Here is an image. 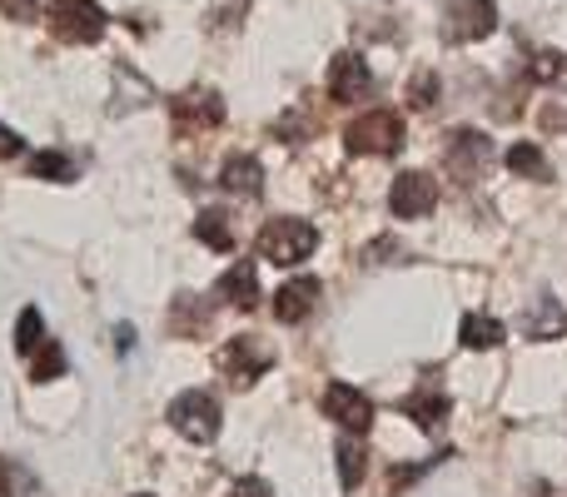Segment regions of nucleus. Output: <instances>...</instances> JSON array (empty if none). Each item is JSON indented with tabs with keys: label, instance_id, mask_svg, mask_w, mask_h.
I'll list each match as a JSON object with an SVG mask.
<instances>
[{
	"label": "nucleus",
	"instance_id": "obj_18",
	"mask_svg": "<svg viewBox=\"0 0 567 497\" xmlns=\"http://www.w3.org/2000/svg\"><path fill=\"white\" fill-rule=\"evenodd\" d=\"M65 349H60L55 339H45L35 353H30V383H55V379H65Z\"/></svg>",
	"mask_w": 567,
	"mask_h": 497
},
{
	"label": "nucleus",
	"instance_id": "obj_29",
	"mask_svg": "<svg viewBox=\"0 0 567 497\" xmlns=\"http://www.w3.org/2000/svg\"><path fill=\"white\" fill-rule=\"evenodd\" d=\"M235 497H269V483H259V478H249V483H239Z\"/></svg>",
	"mask_w": 567,
	"mask_h": 497
},
{
	"label": "nucleus",
	"instance_id": "obj_19",
	"mask_svg": "<svg viewBox=\"0 0 567 497\" xmlns=\"http://www.w3.org/2000/svg\"><path fill=\"white\" fill-rule=\"evenodd\" d=\"M508 169L513 175H523V179H538V185H548L553 179V165H548V155H543L538 145H513L508 149Z\"/></svg>",
	"mask_w": 567,
	"mask_h": 497
},
{
	"label": "nucleus",
	"instance_id": "obj_12",
	"mask_svg": "<svg viewBox=\"0 0 567 497\" xmlns=\"http://www.w3.org/2000/svg\"><path fill=\"white\" fill-rule=\"evenodd\" d=\"M319 293H323V283L313 279V273H303V279H289L275 293V319L279 323H303L313 309H319Z\"/></svg>",
	"mask_w": 567,
	"mask_h": 497
},
{
	"label": "nucleus",
	"instance_id": "obj_21",
	"mask_svg": "<svg viewBox=\"0 0 567 497\" xmlns=\"http://www.w3.org/2000/svg\"><path fill=\"white\" fill-rule=\"evenodd\" d=\"M30 179H50V185H60V179H75V159L60 155V149H40V155L30 159Z\"/></svg>",
	"mask_w": 567,
	"mask_h": 497
},
{
	"label": "nucleus",
	"instance_id": "obj_5",
	"mask_svg": "<svg viewBox=\"0 0 567 497\" xmlns=\"http://www.w3.org/2000/svg\"><path fill=\"white\" fill-rule=\"evenodd\" d=\"M169 428H175L179 438H189V443H215L219 438V403H215V393H205V389L179 393V398L169 403Z\"/></svg>",
	"mask_w": 567,
	"mask_h": 497
},
{
	"label": "nucleus",
	"instance_id": "obj_20",
	"mask_svg": "<svg viewBox=\"0 0 567 497\" xmlns=\"http://www.w3.org/2000/svg\"><path fill=\"white\" fill-rule=\"evenodd\" d=\"M458 339H463V349H498V343H503V323L488 319V313H468V319H463V329H458Z\"/></svg>",
	"mask_w": 567,
	"mask_h": 497
},
{
	"label": "nucleus",
	"instance_id": "obj_23",
	"mask_svg": "<svg viewBox=\"0 0 567 497\" xmlns=\"http://www.w3.org/2000/svg\"><path fill=\"white\" fill-rule=\"evenodd\" d=\"M40 343H45V319H40V309H20L16 319V353H35Z\"/></svg>",
	"mask_w": 567,
	"mask_h": 497
},
{
	"label": "nucleus",
	"instance_id": "obj_27",
	"mask_svg": "<svg viewBox=\"0 0 567 497\" xmlns=\"http://www.w3.org/2000/svg\"><path fill=\"white\" fill-rule=\"evenodd\" d=\"M40 6H45V0H0V15L6 20H35Z\"/></svg>",
	"mask_w": 567,
	"mask_h": 497
},
{
	"label": "nucleus",
	"instance_id": "obj_13",
	"mask_svg": "<svg viewBox=\"0 0 567 497\" xmlns=\"http://www.w3.org/2000/svg\"><path fill=\"white\" fill-rule=\"evenodd\" d=\"M399 408L409 413V418L419 423L423 433H439V428H443V418H449V408H453V403H449V393H439V389H433V383H419V393H409V398H403Z\"/></svg>",
	"mask_w": 567,
	"mask_h": 497
},
{
	"label": "nucleus",
	"instance_id": "obj_4",
	"mask_svg": "<svg viewBox=\"0 0 567 497\" xmlns=\"http://www.w3.org/2000/svg\"><path fill=\"white\" fill-rule=\"evenodd\" d=\"M443 165L458 185H478L493 165V139L483 130H449V145H443Z\"/></svg>",
	"mask_w": 567,
	"mask_h": 497
},
{
	"label": "nucleus",
	"instance_id": "obj_31",
	"mask_svg": "<svg viewBox=\"0 0 567 497\" xmlns=\"http://www.w3.org/2000/svg\"><path fill=\"white\" fill-rule=\"evenodd\" d=\"M140 497H150V493H140Z\"/></svg>",
	"mask_w": 567,
	"mask_h": 497
},
{
	"label": "nucleus",
	"instance_id": "obj_7",
	"mask_svg": "<svg viewBox=\"0 0 567 497\" xmlns=\"http://www.w3.org/2000/svg\"><path fill=\"white\" fill-rule=\"evenodd\" d=\"M219 369H225V379L235 383V389H249V383H259L275 369V349L259 343L255 333H239V339H229L225 349H219Z\"/></svg>",
	"mask_w": 567,
	"mask_h": 497
},
{
	"label": "nucleus",
	"instance_id": "obj_17",
	"mask_svg": "<svg viewBox=\"0 0 567 497\" xmlns=\"http://www.w3.org/2000/svg\"><path fill=\"white\" fill-rule=\"evenodd\" d=\"M195 239H199L205 249H215V253H229V249H235V229H229V215H219V209H199Z\"/></svg>",
	"mask_w": 567,
	"mask_h": 497
},
{
	"label": "nucleus",
	"instance_id": "obj_6",
	"mask_svg": "<svg viewBox=\"0 0 567 497\" xmlns=\"http://www.w3.org/2000/svg\"><path fill=\"white\" fill-rule=\"evenodd\" d=\"M498 30V6L493 0H443V40L449 45H473Z\"/></svg>",
	"mask_w": 567,
	"mask_h": 497
},
{
	"label": "nucleus",
	"instance_id": "obj_3",
	"mask_svg": "<svg viewBox=\"0 0 567 497\" xmlns=\"http://www.w3.org/2000/svg\"><path fill=\"white\" fill-rule=\"evenodd\" d=\"M110 15L95 6V0H55L50 6V35L65 40V45H95L105 35Z\"/></svg>",
	"mask_w": 567,
	"mask_h": 497
},
{
	"label": "nucleus",
	"instance_id": "obj_30",
	"mask_svg": "<svg viewBox=\"0 0 567 497\" xmlns=\"http://www.w3.org/2000/svg\"><path fill=\"white\" fill-rule=\"evenodd\" d=\"M130 343H135V329H125V323H120V329H115V349L130 353Z\"/></svg>",
	"mask_w": 567,
	"mask_h": 497
},
{
	"label": "nucleus",
	"instance_id": "obj_25",
	"mask_svg": "<svg viewBox=\"0 0 567 497\" xmlns=\"http://www.w3.org/2000/svg\"><path fill=\"white\" fill-rule=\"evenodd\" d=\"M409 105L413 110H433V105H439V75H433V70H419V75L409 80Z\"/></svg>",
	"mask_w": 567,
	"mask_h": 497
},
{
	"label": "nucleus",
	"instance_id": "obj_28",
	"mask_svg": "<svg viewBox=\"0 0 567 497\" xmlns=\"http://www.w3.org/2000/svg\"><path fill=\"white\" fill-rule=\"evenodd\" d=\"M20 149H25V139H20L16 130H6V125H0V159H16Z\"/></svg>",
	"mask_w": 567,
	"mask_h": 497
},
{
	"label": "nucleus",
	"instance_id": "obj_16",
	"mask_svg": "<svg viewBox=\"0 0 567 497\" xmlns=\"http://www.w3.org/2000/svg\"><path fill=\"white\" fill-rule=\"evenodd\" d=\"M219 185H225L229 195H259V189H265V165H259L255 155H235L219 169Z\"/></svg>",
	"mask_w": 567,
	"mask_h": 497
},
{
	"label": "nucleus",
	"instance_id": "obj_1",
	"mask_svg": "<svg viewBox=\"0 0 567 497\" xmlns=\"http://www.w3.org/2000/svg\"><path fill=\"white\" fill-rule=\"evenodd\" d=\"M255 249L265 253L269 263H279V269H289V263L309 259V253L319 249V229H313L309 219H269V225L259 229Z\"/></svg>",
	"mask_w": 567,
	"mask_h": 497
},
{
	"label": "nucleus",
	"instance_id": "obj_11",
	"mask_svg": "<svg viewBox=\"0 0 567 497\" xmlns=\"http://www.w3.org/2000/svg\"><path fill=\"white\" fill-rule=\"evenodd\" d=\"M369 90H373V70L363 65V55L343 50V55L329 65V95L339 100V105H353V100H363Z\"/></svg>",
	"mask_w": 567,
	"mask_h": 497
},
{
	"label": "nucleus",
	"instance_id": "obj_24",
	"mask_svg": "<svg viewBox=\"0 0 567 497\" xmlns=\"http://www.w3.org/2000/svg\"><path fill=\"white\" fill-rule=\"evenodd\" d=\"M0 497H35V478L16 458H0Z\"/></svg>",
	"mask_w": 567,
	"mask_h": 497
},
{
	"label": "nucleus",
	"instance_id": "obj_8",
	"mask_svg": "<svg viewBox=\"0 0 567 497\" xmlns=\"http://www.w3.org/2000/svg\"><path fill=\"white\" fill-rule=\"evenodd\" d=\"M169 120H175V135H205V130L225 125V100L219 90H185V95L169 100Z\"/></svg>",
	"mask_w": 567,
	"mask_h": 497
},
{
	"label": "nucleus",
	"instance_id": "obj_15",
	"mask_svg": "<svg viewBox=\"0 0 567 497\" xmlns=\"http://www.w3.org/2000/svg\"><path fill=\"white\" fill-rule=\"evenodd\" d=\"M523 333H528V339H567V313H563V303L553 299V293H543L538 309L523 313Z\"/></svg>",
	"mask_w": 567,
	"mask_h": 497
},
{
	"label": "nucleus",
	"instance_id": "obj_2",
	"mask_svg": "<svg viewBox=\"0 0 567 497\" xmlns=\"http://www.w3.org/2000/svg\"><path fill=\"white\" fill-rule=\"evenodd\" d=\"M343 149H349V155H399L403 120L393 115V110H363V115L343 130Z\"/></svg>",
	"mask_w": 567,
	"mask_h": 497
},
{
	"label": "nucleus",
	"instance_id": "obj_10",
	"mask_svg": "<svg viewBox=\"0 0 567 497\" xmlns=\"http://www.w3.org/2000/svg\"><path fill=\"white\" fill-rule=\"evenodd\" d=\"M323 413H329L339 428L359 433V438L373 428V403L363 398L359 389H349V383H329V389H323Z\"/></svg>",
	"mask_w": 567,
	"mask_h": 497
},
{
	"label": "nucleus",
	"instance_id": "obj_14",
	"mask_svg": "<svg viewBox=\"0 0 567 497\" xmlns=\"http://www.w3.org/2000/svg\"><path fill=\"white\" fill-rule=\"evenodd\" d=\"M219 299H229L239 313H249V309H259V269L249 259H239L235 269L219 279Z\"/></svg>",
	"mask_w": 567,
	"mask_h": 497
},
{
	"label": "nucleus",
	"instance_id": "obj_26",
	"mask_svg": "<svg viewBox=\"0 0 567 497\" xmlns=\"http://www.w3.org/2000/svg\"><path fill=\"white\" fill-rule=\"evenodd\" d=\"M538 125L548 130V135H563V130H567V95H558V100H543Z\"/></svg>",
	"mask_w": 567,
	"mask_h": 497
},
{
	"label": "nucleus",
	"instance_id": "obj_9",
	"mask_svg": "<svg viewBox=\"0 0 567 497\" xmlns=\"http://www.w3.org/2000/svg\"><path fill=\"white\" fill-rule=\"evenodd\" d=\"M389 209H393V219H429L439 209V179L423 175V169L399 175L389 189Z\"/></svg>",
	"mask_w": 567,
	"mask_h": 497
},
{
	"label": "nucleus",
	"instance_id": "obj_22",
	"mask_svg": "<svg viewBox=\"0 0 567 497\" xmlns=\"http://www.w3.org/2000/svg\"><path fill=\"white\" fill-rule=\"evenodd\" d=\"M339 483H343V493H353L363 483V443H359V433H353L349 443H339Z\"/></svg>",
	"mask_w": 567,
	"mask_h": 497
}]
</instances>
